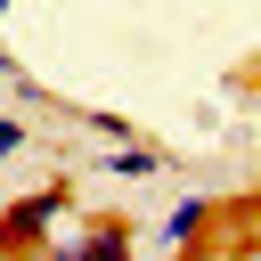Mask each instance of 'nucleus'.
Returning <instances> with one entry per match:
<instances>
[{
    "label": "nucleus",
    "mask_w": 261,
    "mask_h": 261,
    "mask_svg": "<svg viewBox=\"0 0 261 261\" xmlns=\"http://www.w3.org/2000/svg\"><path fill=\"white\" fill-rule=\"evenodd\" d=\"M57 261H130V228H122V220H90Z\"/></svg>",
    "instance_id": "2"
},
{
    "label": "nucleus",
    "mask_w": 261,
    "mask_h": 261,
    "mask_svg": "<svg viewBox=\"0 0 261 261\" xmlns=\"http://www.w3.org/2000/svg\"><path fill=\"white\" fill-rule=\"evenodd\" d=\"M65 204H73L65 188H33V196H16V204L0 212V245H8V253H33V245L65 220Z\"/></svg>",
    "instance_id": "1"
},
{
    "label": "nucleus",
    "mask_w": 261,
    "mask_h": 261,
    "mask_svg": "<svg viewBox=\"0 0 261 261\" xmlns=\"http://www.w3.org/2000/svg\"><path fill=\"white\" fill-rule=\"evenodd\" d=\"M16 147H24V122H16V114H0V155H16Z\"/></svg>",
    "instance_id": "5"
},
{
    "label": "nucleus",
    "mask_w": 261,
    "mask_h": 261,
    "mask_svg": "<svg viewBox=\"0 0 261 261\" xmlns=\"http://www.w3.org/2000/svg\"><path fill=\"white\" fill-rule=\"evenodd\" d=\"M0 73H8V82H24V65H16V57H8V49H0Z\"/></svg>",
    "instance_id": "6"
},
{
    "label": "nucleus",
    "mask_w": 261,
    "mask_h": 261,
    "mask_svg": "<svg viewBox=\"0 0 261 261\" xmlns=\"http://www.w3.org/2000/svg\"><path fill=\"white\" fill-rule=\"evenodd\" d=\"M253 90H261V73H253Z\"/></svg>",
    "instance_id": "8"
},
{
    "label": "nucleus",
    "mask_w": 261,
    "mask_h": 261,
    "mask_svg": "<svg viewBox=\"0 0 261 261\" xmlns=\"http://www.w3.org/2000/svg\"><path fill=\"white\" fill-rule=\"evenodd\" d=\"M106 171H114V179H155L163 155H155L147 139H114V147H106Z\"/></svg>",
    "instance_id": "3"
},
{
    "label": "nucleus",
    "mask_w": 261,
    "mask_h": 261,
    "mask_svg": "<svg viewBox=\"0 0 261 261\" xmlns=\"http://www.w3.org/2000/svg\"><path fill=\"white\" fill-rule=\"evenodd\" d=\"M0 16H8V0H0Z\"/></svg>",
    "instance_id": "7"
},
{
    "label": "nucleus",
    "mask_w": 261,
    "mask_h": 261,
    "mask_svg": "<svg viewBox=\"0 0 261 261\" xmlns=\"http://www.w3.org/2000/svg\"><path fill=\"white\" fill-rule=\"evenodd\" d=\"M204 228H212V204H204V196H188V204H171V220H163V237H171V245H196Z\"/></svg>",
    "instance_id": "4"
}]
</instances>
